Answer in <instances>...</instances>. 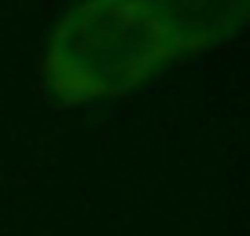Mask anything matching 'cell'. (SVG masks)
Masks as SVG:
<instances>
[{
    "instance_id": "obj_1",
    "label": "cell",
    "mask_w": 250,
    "mask_h": 236,
    "mask_svg": "<svg viewBox=\"0 0 250 236\" xmlns=\"http://www.w3.org/2000/svg\"><path fill=\"white\" fill-rule=\"evenodd\" d=\"M180 45L151 0H78L52 30L44 89L62 107L125 96L180 63Z\"/></svg>"
},
{
    "instance_id": "obj_2",
    "label": "cell",
    "mask_w": 250,
    "mask_h": 236,
    "mask_svg": "<svg viewBox=\"0 0 250 236\" xmlns=\"http://www.w3.org/2000/svg\"><path fill=\"white\" fill-rule=\"evenodd\" d=\"M166 15L180 55L213 52L250 26V0H151Z\"/></svg>"
}]
</instances>
